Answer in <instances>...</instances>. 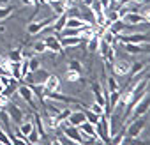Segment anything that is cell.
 I'll return each mask as SVG.
<instances>
[{"mask_svg": "<svg viewBox=\"0 0 150 145\" xmlns=\"http://www.w3.org/2000/svg\"><path fill=\"white\" fill-rule=\"evenodd\" d=\"M124 21H125V23H129L131 27H134V25H150V23H146V21H145V18L141 16V13H134V11L127 13V14H125V18H124Z\"/></svg>", "mask_w": 150, "mask_h": 145, "instance_id": "12", "label": "cell"}, {"mask_svg": "<svg viewBox=\"0 0 150 145\" xmlns=\"http://www.w3.org/2000/svg\"><path fill=\"white\" fill-rule=\"evenodd\" d=\"M90 110H92L94 113H97L99 117H101V115L104 113V106H103V104H99V103H96V101H94V103L90 104Z\"/></svg>", "mask_w": 150, "mask_h": 145, "instance_id": "39", "label": "cell"}, {"mask_svg": "<svg viewBox=\"0 0 150 145\" xmlns=\"http://www.w3.org/2000/svg\"><path fill=\"white\" fill-rule=\"evenodd\" d=\"M145 126H146V120H145V117H138V119H132V122L127 126V138H131V140H136V138H139V134L143 133V129H145Z\"/></svg>", "mask_w": 150, "mask_h": 145, "instance_id": "3", "label": "cell"}, {"mask_svg": "<svg viewBox=\"0 0 150 145\" xmlns=\"http://www.w3.org/2000/svg\"><path fill=\"white\" fill-rule=\"evenodd\" d=\"M148 110H150V94H146V92H145V94H143V97H141V99H139V101L131 108V110H129V113L125 115V119H129V117H131V119L143 117ZM125 119H124V122H125Z\"/></svg>", "mask_w": 150, "mask_h": 145, "instance_id": "2", "label": "cell"}, {"mask_svg": "<svg viewBox=\"0 0 150 145\" xmlns=\"http://www.w3.org/2000/svg\"><path fill=\"white\" fill-rule=\"evenodd\" d=\"M108 48H110V44H108L106 41H103V39H101V41H99V51H97V53H99L101 57H104V55H106V51H108Z\"/></svg>", "mask_w": 150, "mask_h": 145, "instance_id": "40", "label": "cell"}, {"mask_svg": "<svg viewBox=\"0 0 150 145\" xmlns=\"http://www.w3.org/2000/svg\"><path fill=\"white\" fill-rule=\"evenodd\" d=\"M32 75H34V85H42L44 82H46V78H48V75H50V72H46L44 69H37V71H34L32 72Z\"/></svg>", "mask_w": 150, "mask_h": 145, "instance_id": "24", "label": "cell"}, {"mask_svg": "<svg viewBox=\"0 0 150 145\" xmlns=\"http://www.w3.org/2000/svg\"><path fill=\"white\" fill-rule=\"evenodd\" d=\"M83 20H85L87 23H90V25H96V14H94V11H92L90 7L85 9V13H83Z\"/></svg>", "mask_w": 150, "mask_h": 145, "instance_id": "32", "label": "cell"}, {"mask_svg": "<svg viewBox=\"0 0 150 145\" xmlns=\"http://www.w3.org/2000/svg\"><path fill=\"white\" fill-rule=\"evenodd\" d=\"M117 145H131V138L124 136V138H122V141H120V143H117Z\"/></svg>", "mask_w": 150, "mask_h": 145, "instance_id": "44", "label": "cell"}, {"mask_svg": "<svg viewBox=\"0 0 150 145\" xmlns=\"http://www.w3.org/2000/svg\"><path fill=\"white\" fill-rule=\"evenodd\" d=\"M65 21H67V14H60V16H55V21L51 23V28H53V34H60L64 28H65Z\"/></svg>", "mask_w": 150, "mask_h": 145, "instance_id": "16", "label": "cell"}, {"mask_svg": "<svg viewBox=\"0 0 150 145\" xmlns=\"http://www.w3.org/2000/svg\"><path fill=\"white\" fill-rule=\"evenodd\" d=\"M34 145H41V141H39V143H34Z\"/></svg>", "mask_w": 150, "mask_h": 145, "instance_id": "51", "label": "cell"}, {"mask_svg": "<svg viewBox=\"0 0 150 145\" xmlns=\"http://www.w3.org/2000/svg\"><path fill=\"white\" fill-rule=\"evenodd\" d=\"M44 43H46L48 51L57 53V55H62V53H64V48H62V44H60V37H58V34L48 36V37L44 39Z\"/></svg>", "mask_w": 150, "mask_h": 145, "instance_id": "7", "label": "cell"}, {"mask_svg": "<svg viewBox=\"0 0 150 145\" xmlns=\"http://www.w3.org/2000/svg\"><path fill=\"white\" fill-rule=\"evenodd\" d=\"M53 2H57V0H41V2H39V6H41V4H48V6H51Z\"/></svg>", "mask_w": 150, "mask_h": 145, "instance_id": "49", "label": "cell"}, {"mask_svg": "<svg viewBox=\"0 0 150 145\" xmlns=\"http://www.w3.org/2000/svg\"><path fill=\"white\" fill-rule=\"evenodd\" d=\"M81 37L80 36H71V37H60V44H62V48L65 50V48H76V46H80L81 44Z\"/></svg>", "mask_w": 150, "mask_h": 145, "instance_id": "15", "label": "cell"}, {"mask_svg": "<svg viewBox=\"0 0 150 145\" xmlns=\"http://www.w3.org/2000/svg\"><path fill=\"white\" fill-rule=\"evenodd\" d=\"M53 21H55V16H50V18H44V20L32 21V23H28V25H27V32H28L30 36H37V34H41L44 28L51 27V23H53Z\"/></svg>", "mask_w": 150, "mask_h": 145, "instance_id": "4", "label": "cell"}, {"mask_svg": "<svg viewBox=\"0 0 150 145\" xmlns=\"http://www.w3.org/2000/svg\"><path fill=\"white\" fill-rule=\"evenodd\" d=\"M39 67H41V60L37 57H28V69H30V72L37 71Z\"/></svg>", "mask_w": 150, "mask_h": 145, "instance_id": "34", "label": "cell"}, {"mask_svg": "<svg viewBox=\"0 0 150 145\" xmlns=\"http://www.w3.org/2000/svg\"><path fill=\"white\" fill-rule=\"evenodd\" d=\"M42 89H44V94L46 92H58L60 90V78L57 75H48L46 82L42 83Z\"/></svg>", "mask_w": 150, "mask_h": 145, "instance_id": "10", "label": "cell"}, {"mask_svg": "<svg viewBox=\"0 0 150 145\" xmlns=\"http://www.w3.org/2000/svg\"><path fill=\"white\" fill-rule=\"evenodd\" d=\"M23 6H35V0H21Z\"/></svg>", "mask_w": 150, "mask_h": 145, "instance_id": "47", "label": "cell"}, {"mask_svg": "<svg viewBox=\"0 0 150 145\" xmlns=\"http://www.w3.org/2000/svg\"><path fill=\"white\" fill-rule=\"evenodd\" d=\"M81 2H83V6H85V7H90V6L94 4V0H81Z\"/></svg>", "mask_w": 150, "mask_h": 145, "instance_id": "48", "label": "cell"}, {"mask_svg": "<svg viewBox=\"0 0 150 145\" xmlns=\"http://www.w3.org/2000/svg\"><path fill=\"white\" fill-rule=\"evenodd\" d=\"M39 2H41V0H35V6H39Z\"/></svg>", "mask_w": 150, "mask_h": 145, "instance_id": "50", "label": "cell"}, {"mask_svg": "<svg viewBox=\"0 0 150 145\" xmlns=\"http://www.w3.org/2000/svg\"><path fill=\"white\" fill-rule=\"evenodd\" d=\"M65 78H67V82H69V83H78V82H81V80H83V75H81L80 71L67 69V72H65Z\"/></svg>", "mask_w": 150, "mask_h": 145, "instance_id": "23", "label": "cell"}, {"mask_svg": "<svg viewBox=\"0 0 150 145\" xmlns=\"http://www.w3.org/2000/svg\"><path fill=\"white\" fill-rule=\"evenodd\" d=\"M34 51H35L37 55H42V53H46V51H48V48H46V43H44V41H37V43H34Z\"/></svg>", "mask_w": 150, "mask_h": 145, "instance_id": "35", "label": "cell"}, {"mask_svg": "<svg viewBox=\"0 0 150 145\" xmlns=\"http://www.w3.org/2000/svg\"><path fill=\"white\" fill-rule=\"evenodd\" d=\"M44 99H50V101H60V103H65V104H69V103H72V104H81L80 99L64 96V94H60V92H46V94H44Z\"/></svg>", "mask_w": 150, "mask_h": 145, "instance_id": "9", "label": "cell"}, {"mask_svg": "<svg viewBox=\"0 0 150 145\" xmlns=\"http://www.w3.org/2000/svg\"><path fill=\"white\" fill-rule=\"evenodd\" d=\"M18 94H20V97L32 108V112H37V104H35V101H34V97H35V94H34V90H32V87L30 85H27V83H23V85H20L18 87V90H16Z\"/></svg>", "mask_w": 150, "mask_h": 145, "instance_id": "5", "label": "cell"}, {"mask_svg": "<svg viewBox=\"0 0 150 145\" xmlns=\"http://www.w3.org/2000/svg\"><path fill=\"white\" fill-rule=\"evenodd\" d=\"M67 2L65 0H57V2H53L51 4V9H53V13H55V16H60V14H64L65 11H67Z\"/></svg>", "mask_w": 150, "mask_h": 145, "instance_id": "22", "label": "cell"}, {"mask_svg": "<svg viewBox=\"0 0 150 145\" xmlns=\"http://www.w3.org/2000/svg\"><path fill=\"white\" fill-rule=\"evenodd\" d=\"M11 76L18 82H21V65L20 62H13V67H11Z\"/></svg>", "mask_w": 150, "mask_h": 145, "instance_id": "30", "label": "cell"}, {"mask_svg": "<svg viewBox=\"0 0 150 145\" xmlns=\"http://www.w3.org/2000/svg\"><path fill=\"white\" fill-rule=\"evenodd\" d=\"M139 13H141V16L145 18V21H146V23H150V7H145V9H143V11H139Z\"/></svg>", "mask_w": 150, "mask_h": 145, "instance_id": "43", "label": "cell"}, {"mask_svg": "<svg viewBox=\"0 0 150 145\" xmlns=\"http://www.w3.org/2000/svg\"><path fill=\"white\" fill-rule=\"evenodd\" d=\"M9 104V97H6L4 94H0V110H4Z\"/></svg>", "mask_w": 150, "mask_h": 145, "instance_id": "42", "label": "cell"}, {"mask_svg": "<svg viewBox=\"0 0 150 145\" xmlns=\"http://www.w3.org/2000/svg\"><path fill=\"white\" fill-rule=\"evenodd\" d=\"M14 11V7L13 6H0V20H6L7 16H11V13Z\"/></svg>", "mask_w": 150, "mask_h": 145, "instance_id": "33", "label": "cell"}, {"mask_svg": "<svg viewBox=\"0 0 150 145\" xmlns=\"http://www.w3.org/2000/svg\"><path fill=\"white\" fill-rule=\"evenodd\" d=\"M83 113H85V117H87V120H88L90 124H94V126H96V124L99 122V119H101V117H99L97 113H94V112H92L90 108H87V110L83 108Z\"/></svg>", "mask_w": 150, "mask_h": 145, "instance_id": "31", "label": "cell"}, {"mask_svg": "<svg viewBox=\"0 0 150 145\" xmlns=\"http://www.w3.org/2000/svg\"><path fill=\"white\" fill-rule=\"evenodd\" d=\"M0 145H2V143H0Z\"/></svg>", "mask_w": 150, "mask_h": 145, "instance_id": "52", "label": "cell"}, {"mask_svg": "<svg viewBox=\"0 0 150 145\" xmlns=\"http://www.w3.org/2000/svg\"><path fill=\"white\" fill-rule=\"evenodd\" d=\"M7 58H9L11 62H21V60H23V51H21V48H14V50H11Z\"/></svg>", "mask_w": 150, "mask_h": 145, "instance_id": "27", "label": "cell"}, {"mask_svg": "<svg viewBox=\"0 0 150 145\" xmlns=\"http://www.w3.org/2000/svg\"><path fill=\"white\" fill-rule=\"evenodd\" d=\"M67 67H69V69H74V71H80V72H81V69H83V64H81L80 60H76V58H72V60H69Z\"/></svg>", "mask_w": 150, "mask_h": 145, "instance_id": "38", "label": "cell"}, {"mask_svg": "<svg viewBox=\"0 0 150 145\" xmlns=\"http://www.w3.org/2000/svg\"><path fill=\"white\" fill-rule=\"evenodd\" d=\"M85 120H87V117H85L83 110H72L71 115H69V119H67V122H69L71 126H76V127H80Z\"/></svg>", "mask_w": 150, "mask_h": 145, "instance_id": "13", "label": "cell"}, {"mask_svg": "<svg viewBox=\"0 0 150 145\" xmlns=\"http://www.w3.org/2000/svg\"><path fill=\"white\" fill-rule=\"evenodd\" d=\"M118 41L122 43H134V44H141V43H148L150 44V36L146 34H139V32H134V34H129V36H118Z\"/></svg>", "mask_w": 150, "mask_h": 145, "instance_id": "8", "label": "cell"}, {"mask_svg": "<svg viewBox=\"0 0 150 145\" xmlns=\"http://www.w3.org/2000/svg\"><path fill=\"white\" fill-rule=\"evenodd\" d=\"M103 58L106 60V65H111V64L117 60V51H115V46H110V48H108V51H106V55H104Z\"/></svg>", "mask_w": 150, "mask_h": 145, "instance_id": "28", "label": "cell"}, {"mask_svg": "<svg viewBox=\"0 0 150 145\" xmlns=\"http://www.w3.org/2000/svg\"><path fill=\"white\" fill-rule=\"evenodd\" d=\"M108 30H110L111 34H115V36L118 37V36H120V34H122V32L125 30V21H124V20H118V21L111 23V25L108 27Z\"/></svg>", "mask_w": 150, "mask_h": 145, "instance_id": "25", "label": "cell"}, {"mask_svg": "<svg viewBox=\"0 0 150 145\" xmlns=\"http://www.w3.org/2000/svg\"><path fill=\"white\" fill-rule=\"evenodd\" d=\"M6 112H7V115H9V119H11V122H14L16 126H20L27 117H25V112H21V108L18 106V104H14V103H11L9 101V104L4 108Z\"/></svg>", "mask_w": 150, "mask_h": 145, "instance_id": "6", "label": "cell"}, {"mask_svg": "<svg viewBox=\"0 0 150 145\" xmlns=\"http://www.w3.org/2000/svg\"><path fill=\"white\" fill-rule=\"evenodd\" d=\"M124 136H125V131H122V133H118V134H117V136L113 138V141H110V145H117V143H120Z\"/></svg>", "mask_w": 150, "mask_h": 145, "instance_id": "41", "label": "cell"}, {"mask_svg": "<svg viewBox=\"0 0 150 145\" xmlns=\"http://www.w3.org/2000/svg\"><path fill=\"white\" fill-rule=\"evenodd\" d=\"M101 39H103V41H106V43H108L110 46H115V44H117V41H118V37H117L115 34H111V32H110L108 28L104 30V34L101 36Z\"/></svg>", "mask_w": 150, "mask_h": 145, "instance_id": "26", "label": "cell"}, {"mask_svg": "<svg viewBox=\"0 0 150 145\" xmlns=\"http://www.w3.org/2000/svg\"><path fill=\"white\" fill-rule=\"evenodd\" d=\"M96 131H97V138L104 143L110 145V134H111V122H110V115L103 113L99 122L96 124Z\"/></svg>", "mask_w": 150, "mask_h": 145, "instance_id": "1", "label": "cell"}, {"mask_svg": "<svg viewBox=\"0 0 150 145\" xmlns=\"http://www.w3.org/2000/svg\"><path fill=\"white\" fill-rule=\"evenodd\" d=\"M129 69H131V64L125 62V60H115L111 64V71L115 76H125L129 75Z\"/></svg>", "mask_w": 150, "mask_h": 145, "instance_id": "11", "label": "cell"}, {"mask_svg": "<svg viewBox=\"0 0 150 145\" xmlns=\"http://www.w3.org/2000/svg\"><path fill=\"white\" fill-rule=\"evenodd\" d=\"M145 67H146V62H134V64H131L129 75H131L132 82L136 80V76H138V75H141V72H145V71H146Z\"/></svg>", "mask_w": 150, "mask_h": 145, "instance_id": "17", "label": "cell"}, {"mask_svg": "<svg viewBox=\"0 0 150 145\" xmlns=\"http://www.w3.org/2000/svg\"><path fill=\"white\" fill-rule=\"evenodd\" d=\"M80 131L85 134V136H90V138H97V131H96V126L90 124L88 120H85L81 126H80Z\"/></svg>", "mask_w": 150, "mask_h": 145, "instance_id": "20", "label": "cell"}, {"mask_svg": "<svg viewBox=\"0 0 150 145\" xmlns=\"http://www.w3.org/2000/svg\"><path fill=\"white\" fill-rule=\"evenodd\" d=\"M106 89H108V92H115V90H120V85H118V82H117V78L115 76H108L106 78Z\"/></svg>", "mask_w": 150, "mask_h": 145, "instance_id": "29", "label": "cell"}, {"mask_svg": "<svg viewBox=\"0 0 150 145\" xmlns=\"http://www.w3.org/2000/svg\"><path fill=\"white\" fill-rule=\"evenodd\" d=\"M16 131H18V133H21L23 136H28V134L34 131V120H30V119L27 117V119L18 126V129H16Z\"/></svg>", "mask_w": 150, "mask_h": 145, "instance_id": "19", "label": "cell"}, {"mask_svg": "<svg viewBox=\"0 0 150 145\" xmlns=\"http://www.w3.org/2000/svg\"><path fill=\"white\" fill-rule=\"evenodd\" d=\"M99 41H101V36L94 34L90 39H87V50L88 53H97L99 51Z\"/></svg>", "mask_w": 150, "mask_h": 145, "instance_id": "21", "label": "cell"}, {"mask_svg": "<svg viewBox=\"0 0 150 145\" xmlns=\"http://www.w3.org/2000/svg\"><path fill=\"white\" fill-rule=\"evenodd\" d=\"M118 6H127V4H132V0H117Z\"/></svg>", "mask_w": 150, "mask_h": 145, "instance_id": "46", "label": "cell"}, {"mask_svg": "<svg viewBox=\"0 0 150 145\" xmlns=\"http://www.w3.org/2000/svg\"><path fill=\"white\" fill-rule=\"evenodd\" d=\"M34 127H35V131L41 134V138H44L48 133H46V126H44V122H42V119H41V115L37 113V112H34Z\"/></svg>", "mask_w": 150, "mask_h": 145, "instance_id": "18", "label": "cell"}, {"mask_svg": "<svg viewBox=\"0 0 150 145\" xmlns=\"http://www.w3.org/2000/svg\"><path fill=\"white\" fill-rule=\"evenodd\" d=\"M0 143H2V145H13V141H11L9 134L2 129V126H0Z\"/></svg>", "mask_w": 150, "mask_h": 145, "instance_id": "37", "label": "cell"}, {"mask_svg": "<svg viewBox=\"0 0 150 145\" xmlns=\"http://www.w3.org/2000/svg\"><path fill=\"white\" fill-rule=\"evenodd\" d=\"M92 94H94V97H96V103H99V104H106V97H104V89H103V83H99V82H94L92 83Z\"/></svg>", "mask_w": 150, "mask_h": 145, "instance_id": "14", "label": "cell"}, {"mask_svg": "<svg viewBox=\"0 0 150 145\" xmlns=\"http://www.w3.org/2000/svg\"><path fill=\"white\" fill-rule=\"evenodd\" d=\"M50 145H64V141H62V140H60V138H53V140H51V143H50Z\"/></svg>", "mask_w": 150, "mask_h": 145, "instance_id": "45", "label": "cell"}, {"mask_svg": "<svg viewBox=\"0 0 150 145\" xmlns=\"http://www.w3.org/2000/svg\"><path fill=\"white\" fill-rule=\"evenodd\" d=\"M27 140H28V143H30V145H34V143H39V141H41V134L35 131V127H34V131L27 136Z\"/></svg>", "mask_w": 150, "mask_h": 145, "instance_id": "36", "label": "cell"}]
</instances>
